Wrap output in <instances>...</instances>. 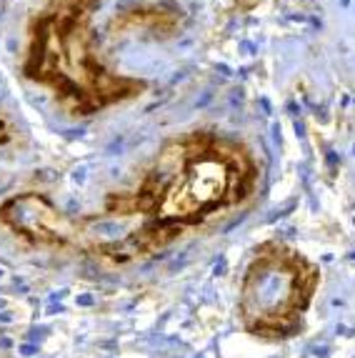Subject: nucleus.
Wrapping results in <instances>:
<instances>
[{"label":"nucleus","mask_w":355,"mask_h":358,"mask_svg":"<svg viewBox=\"0 0 355 358\" xmlns=\"http://www.w3.org/2000/svg\"><path fill=\"white\" fill-rule=\"evenodd\" d=\"M253 155L238 141L218 133L198 131L163 145L136 191L108 198V213L145 215L148 226L125 243L106 245L120 258L125 248L150 253L175 238L180 226L201 223L208 215L240 203L255 188Z\"/></svg>","instance_id":"obj_1"},{"label":"nucleus","mask_w":355,"mask_h":358,"mask_svg":"<svg viewBox=\"0 0 355 358\" xmlns=\"http://www.w3.org/2000/svg\"><path fill=\"white\" fill-rule=\"evenodd\" d=\"M101 0H48L28 25L23 76L50 90L73 118H90L148 90L143 78L106 66L95 48L93 15Z\"/></svg>","instance_id":"obj_2"},{"label":"nucleus","mask_w":355,"mask_h":358,"mask_svg":"<svg viewBox=\"0 0 355 358\" xmlns=\"http://www.w3.org/2000/svg\"><path fill=\"white\" fill-rule=\"evenodd\" d=\"M318 275L298 253L266 245L253 261L243 286V321L255 336H288L310 301Z\"/></svg>","instance_id":"obj_3"},{"label":"nucleus","mask_w":355,"mask_h":358,"mask_svg":"<svg viewBox=\"0 0 355 358\" xmlns=\"http://www.w3.org/2000/svg\"><path fill=\"white\" fill-rule=\"evenodd\" d=\"M0 218L18 231L25 238L36 243L66 245L73 238V223L58 213L43 196L28 193V196L13 198L0 208Z\"/></svg>","instance_id":"obj_4"},{"label":"nucleus","mask_w":355,"mask_h":358,"mask_svg":"<svg viewBox=\"0 0 355 358\" xmlns=\"http://www.w3.org/2000/svg\"><path fill=\"white\" fill-rule=\"evenodd\" d=\"M8 138H10V131H8V126H6V120L0 118V143H6Z\"/></svg>","instance_id":"obj_5"}]
</instances>
